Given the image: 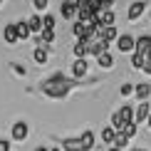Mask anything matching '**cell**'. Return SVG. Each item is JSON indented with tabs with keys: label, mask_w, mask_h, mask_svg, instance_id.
Listing matches in <instances>:
<instances>
[{
	"label": "cell",
	"mask_w": 151,
	"mask_h": 151,
	"mask_svg": "<svg viewBox=\"0 0 151 151\" xmlns=\"http://www.w3.org/2000/svg\"><path fill=\"white\" fill-rule=\"evenodd\" d=\"M74 84H77V79L74 77H65V74H60V72H55L50 79L42 82V92L47 94V97H65V94H70L74 89Z\"/></svg>",
	"instance_id": "6da1fadb"
},
{
	"label": "cell",
	"mask_w": 151,
	"mask_h": 151,
	"mask_svg": "<svg viewBox=\"0 0 151 151\" xmlns=\"http://www.w3.org/2000/svg\"><path fill=\"white\" fill-rule=\"evenodd\" d=\"M131 122H134V106H122V109H116L114 114H111V127L116 131H122Z\"/></svg>",
	"instance_id": "7a4b0ae2"
},
{
	"label": "cell",
	"mask_w": 151,
	"mask_h": 151,
	"mask_svg": "<svg viewBox=\"0 0 151 151\" xmlns=\"http://www.w3.org/2000/svg\"><path fill=\"white\" fill-rule=\"evenodd\" d=\"M134 45H136V37L129 35V32H124V35L116 37V50H119V52H124V55L134 52Z\"/></svg>",
	"instance_id": "3957f363"
},
{
	"label": "cell",
	"mask_w": 151,
	"mask_h": 151,
	"mask_svg": "<svg viewBox=\"0 0 151 151\" xmlns=\"http://www.w3.org/2000/svg\"><path fill=\"white\" fill-rule=\"evenodd\" d=\"M72 35H74V40H89L92 37L89 25L82 22V20H72Z\"/></svg>",
	"instance_id": "277c9868"
},
{
	"label": "cell",
	"mask_w": 151,
	"mask_h": 151,
	"mask_svg": "<svg viewBox=\"0 0 151 151\" xmlns=\"http://www.w3.org/2000/svg\"><path fill=\"white\" fill-rule=\"evenodd\" d=\"M10 134H12V141H25V139H27V134H30V127L25 122H15V124H12V129H10Z\"/></svg>",
	"instance_id": "5b68a950"
},
{
	"label": "cell",
	"mask_w": 151,
	"mask_h": 151,
	"mask_svg": "<svg viewBox=\"0 0 151 151\" xmlns=\"http://www.w3.org/2000/svg\"><path fill=\"white\" fill-rule=\"evenodd\" d=\"M87 72H89V62H87L84 57H74L72 60V74H74V79L84 77Z\"/></svg>",
	"instance_id": "8992f818"
},
{
	"label": "cell",
	"mask_w": 151,
	"mask_h": 151,
	"mask_svg": "<svg viewBox=\"0 0 151 151\" xmlns=\"http://www.w3.org/2000/svg\"><path fill=\"white\" fill-rule=\"evenodd\" d=\"M60 15L65 17V20H74V17H77V3H74V0H65V3L60 5Z\"/></svg>",
	"instance_id": "52a82bcc"
},
{
	"label": "cell",
	"mask_w": 151,
	"mask_h": 151,
	"mask_svg": "<svg viewBox=\"0 0 151 151\" xmlns=\"http://www.w3.org/2000/svg\"><path fill=\"white\" fill-rule=\"evenodd\" d=\"M149 116H151V104H149V102H141V104L134 109V122H136V124H144Z\"/></svg>",
	"instance_id": "ba28073f"
},
{
	"label": "cell",
	"mask_w": 151,
	"mask_h": 151,
	"mask_svg": "<svg viewBox=\"0 0 151 151\" xmlns=\"http://www.w3.org/2000/svg\"><path fill=\"white\" fill-rule=\"evenodd\" d=\"M62 151H84V144H82V136H70V139H62Z\"/></svg>",
	"instance_id": "9c48e42d"
},
{
	"label": "cell",
	"mask_w": 151,
	"mask_h": 151,
	"mask_svg": "<svg viewBox=\"0 0 151 151\" xmlns=\"http://www.w3.org/2000/svg\"><path fill=\"white\" fill-rule=\"evenodd\" d=\"M134 52H139V55H149L151 52V35H139L136 37Z\"/></svg>",
	"instance_id": "30bf717a"
},
{
	"label": "cell",
	"mask_w": 151,
	"mask_h": 151,
	"mask_svg": "<svg viewBox=\"0 0 151 151\" xmlns=\"http://www.w3.org/2000/svg\"><path fill=\"white\" fill-rule=\"evenodd\" d=\"M134 97L139 99V102H149V97H151V84H149V82L134 84Z\"/></svg>",
	"instance_id": "8fae6325"
},
{
	"label": "cell",
	"mask_w": 151,
	"mask_h": 151,
	"mask_svg": "<svg viewBox=\"0 0 151 151\" xmlns=\"http://www.w3.org/2000/svg\"><path fill=\"white\" fill-rule=\"evenodd\" d=\"M144 10H146V3L136 0V3H131V5H129V12H127V17H129L131 22H134V20H139V17H141V12H144Z\"/></svg>",
	"instance_id": "7c38bea8"
},
{
	"label": "cell",
	"mask_w": 151,
	"mask_h": 151,
	"mask_svg": "<svg viewBox=\"0 0 151 151\" xmlns=\"http://www.w3.org/2000/svg\"><path fill=\"white\" fill-rule=\"evenodd\" d=\"M114 62H116V57L109 52V50L102 52V55H97V65L102 67V70H111V67H114Z\"/></svg>",
	"instance_id": "4fadbf2b"
},
{
	"label": "cell",
	"mask_w": 151,
	"mask_h": 151,
	"mask_svg": "<svg viewBox=\"0 0 151 151\" xmlns=\"http://www.w3.org/2000/svg\"><path fill=\"white\" fill-rule=\"evenodd\" d=\"M97 20H99V25L102 27H106V25H116V17H114V10H99L97 12Z\"/></svg>",
	"instance_id": "5bb4252c"
},
{
	"label": "cell",
	"mask_w": 151,
	"mask_h": 151,
	"mask_svg": "<svg viewBox=\"0 0 151 151\" xmlns=\"http://www.w3.org/2000/svg\"><path fill=\"white\" fill-rule=\"evenodd\" d=\"M3 40L8 42V45H15V42H20V40H17L15 22H10V25H5V27H3Z\"/></svg>",
	"instance_id": "9a60e30c"
},
{
	"label": "cell",
	"mask_w": 151,
	"mask_h": 151,
	"mask_svg": "<svg viewBox=\"0 0 151 151\" xmlns=\"http://www.w3.org/2000/svg\"><path fill=\"white\" fill-rule=\"evenodd\" d=\"M15 30H17V40H30V37H32V30H30L27 20L15 22Z\"/></svg>",
	"instance_id": "2e32d148"
},
{
	"label": "cell",
	"mask_w": 151,
	"mask_h": 151,
	"mask_svg": "<svg viewBox=\"0 0 151 151\" xmlns=\"http://www.w3.org/2000/svg\"><path fill=\"white\" fill-rule=\"evenodd\" d=\"M32 60L37 62V65H47V60H50L47 47H35V50H32Z\"/></svg>",
	"instance_id": "e0dca14e"
},
{
	"label": "cell",
	"mask_w": 151,
	"mask_h": 151,
	"mask_svg": "<svg viewBox=\"0 0 151 151\" xmlns=\"http://www.w3.org/2000/svg\"><path fill=\"white\" fill-rule=\"evenodd\" d=\"M99 37H104L106 42H114L116 37H119V32H116V25H106V27H102V35Z\"/></svg>",
	"instance_id": "ac0fdd59"
},
{
	"label": "cell",
	"mask_w": 151,
	"mask_h": 151,
	"mask_svg": "<svg viewBox=\"0 0 151 151\" xmlns=\"http://www.w3.org/2000/svg\"><path fill=\"white\" fill-rule=\"evenodd\" d=\"M72 55H74V57H87V42H84V40H74Z\"/></svg>",
	"instance_id": "d6986e66"
},
{
	"label": "cell",
	"mask_w": 151,
	"mask_h": 151,
	"mask_svg": "<svg viewBox=\"0 0 151 151\" xmlns=\"http://www.w3.org/2000/svg\"><path fill=\"white\" fill-rule=\"evenodd\" d=\"M129 141H131V139L124 134V131H116V134H114V144H111V146H116V149H127Z\"/></svg>",
	"instance_id": "ffe728a7"
},
{
	"label": "cell",
	"mask_w": 151,
	"mask_h": 151,
	"mask_svg": "<svg viewBox=\"0 0 151 151\" xmlns=\"http://www.w3.org/2000/svg\"><path fill=\"white\" fill-rule=\"evenodd\" d=\"M82 144H84V151H92L94 149V141H97V139H94V131H82Z\"/></svg>",
	"instance_id": "44dd1931"
},
{
	"label": "cell",
	"mask_w": 151,
	"mask_h": 151,
	"mask_svg": "<svg viewBox=\"0 0 151 151\" xmlns=\"http://www.w3.org/2000/svg\"><path fill=\"white\" fill-rule=\"evenodd\" d=\"M27 25H30V30H32V35H37L42 30V15H30Z\"/></svg>",
	"instance_id": "7402d4cb"
},
{
	"label": "cell",
	"mask_w": 151,
	"mask_h": 151,
	"mask_svg": "<svg viewBox=\"0 0 151 151\" xmlns=\"http://www.w3.org/2000/svg\"><path fill=\"white\" fill-rule=\"evenodd\" d=\"M114 134H116V129H114V127H106V129H102V141L111 146V144H114Z\"/></svg>",
	"instance_id": "603a6c76"
},
{
	"label": "cell",
	"mask_w": 151,
	"mask_h": 151,
	"mask_svg": "<svg viewBox=\"0 0 151 151\" xmlns=\"http://www.w3.org/2000/svg\"><path fill=\"white\" fill-rule=\"evenodd\" d=\"M144 57H146V55H139V52H131V60H129V65L134 67V70H141V67H144Z\"/></svg>",
	"instance_id": "cb8c5ba5"
},
{
	"label": "cell",
	"mask_w": 151,
	"mask_h": 151,
	"mask_svg": "<svg viewBox=\"0 0 151 151\" xmlns=\"http://www.w3.org/2000/svg\"><path fill=\"white\" fill-rule=\"evenodd\" d=\"M122 131H124V134L129 136V139H134V136L139 134V124H136V122H131V124H127V127H124Z\"/></svg>",
	"instance_id": "d4e9b609"
},
{
	"label": "cell",
	"mask_w": 151,
	"mask_h": 151,
	"mask_svg": "<svg viewBox=\"0 0 151 151\" xmlns=\"http://www.w3.org/2000/svg\"><path fill=\"white\" fill-rule=\"evenodd\" d=\"M42 27H47V30H55V27H57L55 15H42Z\"/></svg>",
	"instance_id": "484cf974"
},
{
	"label": "cell",
	"mask_w": 151,
	"mask_h": 151,
	"mask_svg": "<svg viewBox=\"0 0 151 151\" xmlns=\"http://www.w3.org/2000/svg\"><path fill=\"white\" fill-rule=\"evenodd\" d=\"M119 97H134V84H122L119 87Z\"/></svg>",
	"instance_id": "4316f807"
},
{
	"label": "cell",
	"mask_w": 151,
	"mask_h": 151,
	"mask_svg": "<svg viewBox=\"0 0 151 151\" xmlns=\"http://www.w3.org/2000/svg\"><path fill=\"white\" fill-rule=\"evenodd\" d=\"M84 3H87V8H89L92 12H99L102 5H104V0H84Z\"/></svg>",
	"instance_id": "83f0119b"
},
{
	"label": "cell",
	"mask_w": 151,
	"mask_h": 151,
	"mask_svg": "<svg viewBox=\"0 0 151 151\" xmlns=\"http://www.w3.org/2000/svg\"><path fill=\"white\" fill-rule=\"evenodd\" d=\"M47 5H50V0H32V8H35L37 12H45Z\"/></svg>",
	"instance_id": "f1b7e54d"
},
{
	"label": "cell",
	"mask_w": 151,
	"mask_h": 151,
	"mask_svg": "<svg viewBox=\"0 0 151 151\" xmlns=\"http://www.w3.org/2000/svg\"><path fill=\"white\" fill-rule=\"evenodd\" d=\"M144 72L146 74H151V55H146V57H144V67H141Z\"/></svg>",
	"instance_id": "f546056e"
},
{
	"label": "cell",
	"mask_w": 151,
	"mask_h": 151,
	"mask_svg": "<svg viewBox=\"0 0 151 151\" xmlns=\"http://www.w3.org/2000/svg\"><path fill=\"white\" fill-rule=\"evenodd\" d=\"M10 146H12L10 139H0V151H10Z\"/></svg>",
	"instance_id": "4dcf8cb0"
},
{
	"label": "cell",
	"mask_w": 151,
	"mask_h": 151,
	"mask_svg": "<svg viewBox=\"0 0 151 151\" xmlns=\"http://www.w3.org/2000/svg\"><path fill=\"white\" fill-rule=\"evenodd\" d=\"M12 72H15L17 77H22V74H25V67H22V65H12Z\"/></svg>",
	"instance_id": "1f68e13d"
},
{
	"label": "cell",
	"mask_w": 151,
	"mask_h": 151,
	"mask_svg": "<svg viewBox=\"0 0 151 151\" xmlns=\"http://www.w3.org/2000/svg\"><path fill=\"white\" fill-rule=\"evenodd\" d=\"M32 151H50V149H45V146H35Z\"/></svg>",
	"instance_id": "d6a6232c"
},
{
	"label": "cell",
	"mask_w": 151,
	"mask_h": 151,
	"mask_svg": "<svg viewBox=\"0 0 151 151\" xmlns=\"http://www.w3.org/2000/svg\"><path fill=\"white\" fill-rule=\"evenodd\" d=\"M109 151H124V149H116V146H109Z\"/></svg>",
	"instance_id": "836d02e7"
},
{
	"label": "cell",
	"mask_w": 151,
	"mask_h": 151,
	"mask_svg": "<svg viewBox=\"0 0 151 151\" xmlns=\"http://www.w3.org/2000/svg\"><path fill=\"white\" fill-rule=\"evenodd\" d=\"M50 151H62V149H60V146H52V149H50Z\"/></svg>",
	"instance_id": "e575fe53"
},
{
	"label": "cell",
	"mask_w": 151,
	"mask_h": 151,
	"mask_svg": "<svg viewBox=\"0 0 151 151\" xmlns=\"http://www.w3.org/2000/svg\"><path fill=\"white\" fill-rule=\"evenodd\" d=\"M146 124H149V129H151V116H149V119H146Z\"/></svg>",
	"instance_id": "d590c367"
},
{
	"label": "cell",
	"mask_w": 151,
	"mask_h": 151,
	"mask_svg": "<svg viewBox=\"0 0 151 151\" xmlns=\"http://www.w3.org/2000/svg\"><path fill=\"white\" fill-rule=\"evenodd\" d=\"M134 151H149V149H134Z\"/></svg>",
	"instance_id": "8d00e7d4"
},
{
	"label": "cell",
	"mask_w": 151,
	"mask_h": 151,
	"mask_svg": "<svg viewBox=\"0 0 151 151\" xmlns=\"http://www.w3.org/2000/svg\"><path fill=\"white\" fill-rule=\"evenodd\" d=\"M149 17H151V10H149Z\"/></svg>",
	"instance_id": "74e56055"
},
{
	"label": "cell",
	"mask_w": 151,
	"mask_h": 151,
	"mask_svg": "<svg viewBox=\"0 0 151 151\" xmlns=\"http://www.w3.org/2000/svg\"><path fill=\"white\" fill-rule=\"evenodd\" d=\"M0 3H3V0H0Z\"/></svg>",
	"instance_id": "f35d334b"
},
{
	"label": "cell",
	"mask_w": 151,
	"mask_h": 151,
	"mask_svg": "<svg viewBox=\"0 0 151 151\" xmlns=\"http://www.w3.org/2000/svg\"><path fill=\"white\" fill-rule=\"evenodd\" d=\"M149 55H151V52H149Z\"/></svg>",
	"instance_id": "ab89813d"
}]
</instances>
